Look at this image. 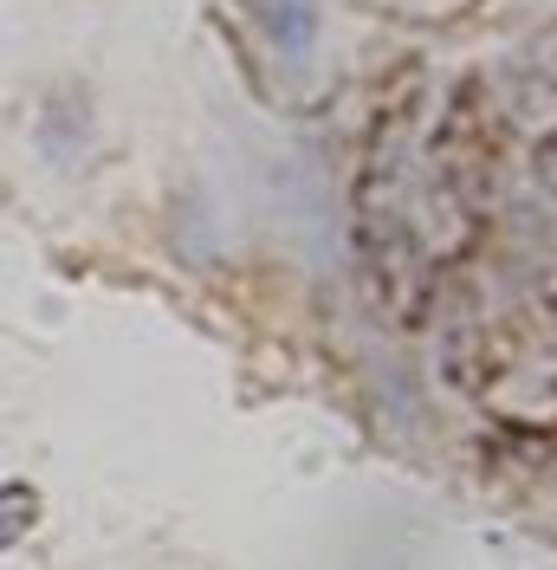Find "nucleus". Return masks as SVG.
Here are the masks:
<instances>
[{
    "instance_id": "obj_1",
    "label": "nucleus",
    "mask_w": 557,
    "mask_h": 570,
    "mask_svg": "<svg viewBox=\"0 0 557 570\" xmlns=\"http://www.w3.org/2000/svg\"><path fill=\"white\" fill-rule=\"evenodd\" d=\"M253 7V20L266 27V33L285 46V52H305L317 33V0H246Z\"/></svg>"
}]
</instances>
